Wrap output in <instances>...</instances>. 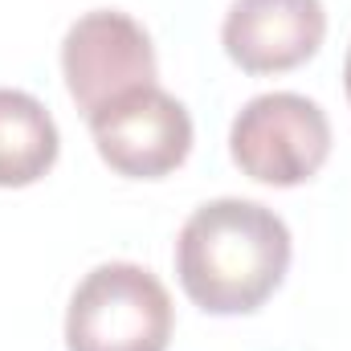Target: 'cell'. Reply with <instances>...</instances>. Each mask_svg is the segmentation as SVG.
Listing matches in <instances>:
<instances>
[{
	"instance_id": "cell-1",
	"label": "cell",
	"mask_w": 351,
	"mask_h": 351,
	"mask_svg": "<svg viewBox=\"0 0 351 351\" xmlns=\"http://www.w3.org/2000/svg\"><path fill=\"white\" fill-rule=\"evenodd\" d=\"M290 269V229L258 200L200 204L176 237V274L204 315H254Z\"/></svg>"
},
{
	"instance_id": "cell-2",
	"label": "cell",
	"mask_w": 351,
	"mask_h": 351,
	"mask_svg": "<svg viewBox=\"0 0 351 351\" xmlns=\"http://www.w3.org/2000/svg\"><path fill=\"white\" fill-rule=\"evenodd\" d=\"M172 294L135 262L94 265L66 311V351H168Z\"/></svg>"
},
{
	"instance_id": "cell-3",
	"label": "cell",
	"mask_w": 351,
	"mask_h": 351,
	"mask_svg": "<svg viewBox=\"0 0 351 351\" xmlns=\"http://www.w3.org/2000/svg\"><path fill=\"white\" fill-rule=\"evenodd\" d=\"M229 156L241 172L269 188L315 180L331 156V123L306 94L274 90L250 98L229 127Z\"/></svg>"
},
{
	"instance_id": "cell-4",
	"label": "cell",
	"mask_w": 351,
	"mask_h": 351,
	"mask_svg": "<svg viewBox=\"0 0 351 351\" xmlns=\"http://www.w3.org/2000/svg\"><path fill=\"white\" fill-rule=\"evenodd\" d=\"M156 74L160 66L147 29L119 8L78 16L62 41V78L86 119L131 90L156 86Z\"/></svg>"
},
{
	"instance_id": "cell-5",
	"label": "cell",
	"mask_w": 351,
	"mask_h": 351,
	"mask_svg": "<svg viewBox=\"0 0 351 351\" xmlns=\"http://www.w3.org/2000/svg\"><path fill=\"white\" fill-rule=\"evenodd\" d=\"M86 123L102 164L127 180H164L192 152V114L160 86L131 90Z\"/></svg>"
},
{
	"instance_id": "cell-6",
	"label": "cell",
	"mask_w": 351,
	"mask_h": 351,
	"mask_svg": "<svg viewBox=\"0 0 351 351\" xmlns=\"http://www.w3.org/2000/svg\"><path fill=\"white\" fill-rule=\"evenodd\" d=\"M327 37L323 0H233L221 41L245 74H286L319 53Z\"/></svg>"
},
{
	"instance_id": "cell-7",
	"label": "cell",
	"mask_w": 351,
	"mask_h": 351,
	"mask_svg": "<svg viewBox=\"0 0 351 351\" xmlns=\"http://www.w3.org/2000/svg\"><path fill=\"white\" fill-rule=\"evenodd\" d=\"M62 135L45 102L0 86V188H29L58 164Z\"/></svg>"
},
{
	"instance_id": "cell-8",
	"label": "cell",
	"mask_w": 351,
	"mask_h": 351,
	"mask_svg": "<svg viewBox=\"0 0 351 351\" xmlns=\"http://www.w3.org/2000/svg\"><path fill=\"white\" fill-rule=\"evenodd\" d=\"M343 90H348V102H351V49H348V62H343Z\"/></svg>"
}]
</instances>
